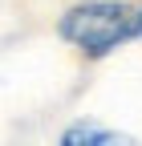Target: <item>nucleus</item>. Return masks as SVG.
I'll use <instances>...</instances> for the list:
<instances>
[{
    "label": "nucleus",
    "instance_id": "obj_1",
    "mask_svg": "<svg viewBox=\"0 0 142 146\" xmlns=\"http://www.w3.org/2000/svg\"><path fill=\"white\" fill-rule=\"evenodd\" d=\"M57 36L85 61H102L138 36V8L126 0H77L57 16Z\"/></svg>",
    "mask_w": 142,
    "mask_h": 146
},
{
    "label": "nucleus",
    "instance_id": "obj_2",
    "mask_svg": "<svg viewBox=\"0 0 142 146\" xmlns=\"http://www.w3.org/2000/svg\"><path fill=\"white\" fill-rule=\"evenodd\" d=\"M61 142L65 146H106V142H126V138L114 134V130H102L94 122H77V126H69L61 134Z\"/></svg>",
    "mask_w": 142,
    "mask_h": 146
},
{
    "label": "nucleus",
    "instance_id": "obj_3",
    "mask_svg": "<svg viewBox=\"0 0 142 146\" xmlns=\"http://www.w3.org/2000/svg\"><path fill=\"white\" fill-rule=\"evenodd\" d=\"M138 36H142V8H138Z\"/></svg>",
    "mask_w": 142,
    "mask_h": 146
}]
</instances>
